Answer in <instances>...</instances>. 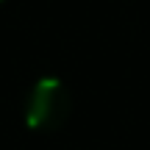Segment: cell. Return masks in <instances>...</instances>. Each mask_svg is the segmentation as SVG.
Segmentation results:
<instances>
[{"instance_id": "1", "label": "cell", "mask_w": 150, "mask_h": 150, "mask_svg": "<svg viewBox=\"0 0 150 150\" xmlns=\"http://www.w3.org/2000/svg\"><path fill=\"white\" fill-rule=\"evenodd\" d=\"M70 108H72V97L64 81L45 75L31 86L22 114H25V125L31 131H59L70 117Z\"/></svg>"}, {"instance_id": "2", "label": "cell", "mask_w": 150, "mask_h": 150, "mask_svg": "<svg viewBox=\"0 0 150 150\" xmlns=\"http://www.w3.org/2000/svg\"><path fill=\"white\" fill-rule=\"evenodd\" d=\"M0 3H3V0H0Z\"/></svg>"}]
</instances>
